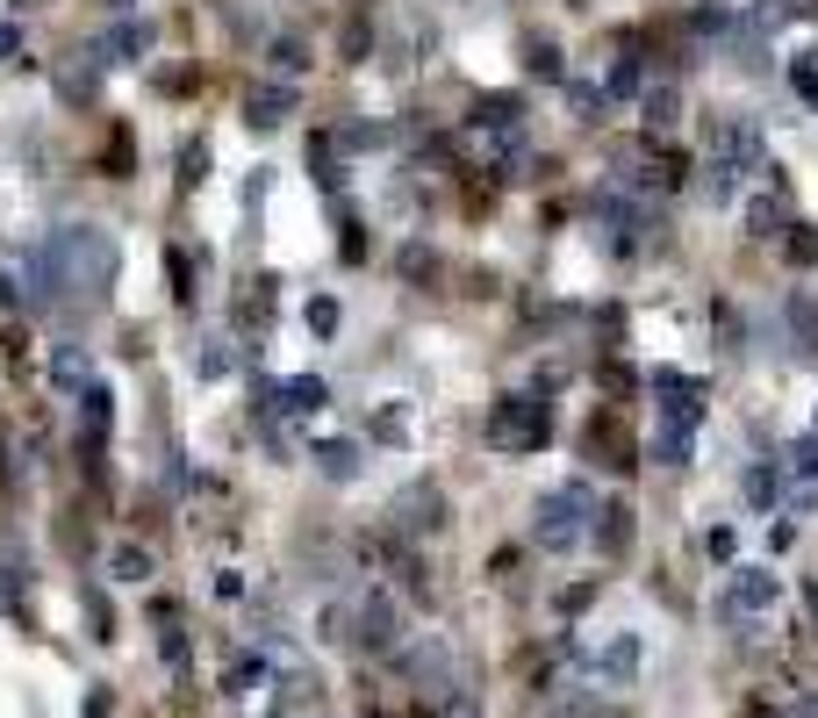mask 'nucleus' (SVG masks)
<instances>
[{"label": "nucleus", "instance_id": "1", "mask_svg": "<svg viewBox=\"0 0 818 718\" xmlns=\"http://www.w3.org/2000/svg\"><path fill=\"white\" fill-rule=\"evenodd\" d=\"M603 503H597V489L589 481H567V489H553V496H539V547L545 553H567V547H581L589 539V517H597Z\"/></svg>", "mask_w": 818, "mask_h": 718}, {"label": "nucleus", "instance_id": "2", "mask_svg": "<svg viewBox=\"0 0 818 718\" xmlns=\"http://www.w3.org/2000/svg\"><path fill=\"white\" fill-rule=\"evenodd\" d=\"M553 439V403L545 395H503L489 403V445L495 453H539Z\"/></svg>", "mask_w": 818, "mask_h": 718}, {"label": "nucleus", "instance_id": "3", "mask_svg": "<svg viewBox=\"0 0 818 718\" xmlns=\"http://www.w3.org/2000/svg\"><path fill=\"white\" fill-rule=\"evenodd\" d=\"M58 259H65V288H94L101 295L108 280H116V244H108V230H94V223H72V230H58Z\"/></svg>", "mask_w": 818, "mask_h": 718}, {"label": "nucleus", "instance_id": "4", "mask_svg": "<svg viewBox=\"0 0 818 718\" xmlns=\"http://www.w3.org/2000/svg\"><path fill=\"white\" fill-rule=\"evenodd\" d=\"M775 597H783V575H775V567H733V575H725V597H718V618H725V625H747V618L775 611Z\"/></svg>", "mask_w": 818, "mask_h": 718}, {"label": "nucleus", "instance_id": "5", "mask_svg": "<svg viewBox=\"0 0 818 718\" xmlns=\"http://www.w3.org/2000/svg\"><path fill=\"white\" fill-rule=\"evenodd\" d=\"M352 625H359V647H374V654H395V639H402V611H395L388 589H359L352 603Z\"/></svg>", "mask_w": 818, "mask_h": 718}, {"label": "nucleus", "instance_id": "6", "mask_svg": "<svg viewBox=\"0 0 818 718\" xmlns=\"http://www.w3.org/2000/svg\"><path fill=\"white\" fill-rule=\"evenodd\" d=\"M653 395H661V417H667V424H689V431L703 424V381L661 367V374H653Z\"/></svg>", "mask_w": 818, "mask_h": 718}, {"label": "nucleus", "instance_id": "7", "mask_svg": "<svg viewBox=\"0 0 818 718\" xmlns=\"http://www.w3.org/2000/svg\"><path fill=\"white\" fill-rule=\"evenodd\" d=\"M581 453H589V460L597 467H611V475H631V431L617 424V417H589V439H581Z\"/></svg>", "mask_w": 818, "mask_h": 718}, {"label": "nucleus", "instance_id": "8", "mask_svg": "<svg viewBox=\"0 0 818 718\" xmlns=\"http://www.w3.org/2000/svg\"><path fill=\"white\" fill-rule=\"evenodd\" d=\"M647 460L667 467V475H682V467L697 460V431H689V424H667V417H661V431L647 439Z\"/></svg>", "mask_w": 818, "mask_h": 718}, {"label": "nucleus", "instance_id": "9", "mask_svg": "<svg viewBox=\"0 0 818 718\" xmlns=\"http://www.w3.org/2000/svg\"><path fill=\"white\" fill-rule=\"evenodd\" d=\"M395 525H402V531H438L445 525V496H438V489H424V481L402 489V496H395Z\"/></svg>", "mask_w": 818, "mask_h": 718}, {"label": "nucleus", "instance_id": "10", "mask_svg": "<svg viewBox=\"0 0 818 718\" xmlns=\"http://www.w3.org/2000/svg\"><path fill=\"white\" fill-rule=\"evenodd\" d=\"M108 424H116V395H108L101 381H86V388H80V439H86V445H101V439H108Z\"/></svg>", "mask_w": 818, "mask_h": 718}, {"label": "nucleus", "instance_id": "11", "mask_svg": "<svg viewBox=\"0 0 818 718\" xmlns=\"http://www.w3.org/2000/svg\"><path fill=\"white\" fill-rule=\"evenodd\" d=\"M288 116H294V86H252V101H244L252 130H280Z\"/></svg>", "mask_w": 818, "mask_h": 718}, {"label": "nucleus", "instance_id": "12", "mask_svg": "<svg viewBox=\"0 0 818 718\" xmlns=\"http://www.w3.org/2000/svg\"><path fill=\"white\" fill-rule=\"evenodd\" d=\"M280 410H294V417H324V410H330V381H324V374H294V381H280Z\"/></svg>", "mask_w": 818, "mask_h": 718}, {"label": "nucleus", "instance_id": "13", "mask_svg": "<svg viewBox=\"0 0 818 718\" xmlns=\"http://www.w3.org/2000/svg\"><path fill=\"white\" fill-rule=\"evenodd\" d=\"M783 496H790V467H783V460L747 467V503H754V511H775Z\"/></svg>", "mask_w": 818, "mask_h": 718}, {"label": "nucleus", "instance_id": "14", "mask_svg": "<svg viewBox=\"0 0 818 718\" xmlns=\"http://www.w3.org/2000/svg\"><path fill=\"white\" fill-rule=\"evenodd\" d=\"M589 539H597L603 553H631V503H611V511H597V525H589Z\"/></svg>", "mask_w": 818, "mask_h": 718}, {"label": "nucleus", "instance_id": "15", "mask_svg": "<svg viewBox=\"0 0 818 718\" xmlns=\"http://www.w3.org/2000/svg\"><path fill=\"white\" fill-rule=\"evenodd\" d=\"M309 460H316V475H324V481H359V445L352 439H324Z\"/></svg>", "mask_w": 818, "mask_h": 718}, {"label": "nucleus", "instance_id": "16", "mask_svg": "<svg viewBox=\"0 0 818 718\" xmlns=\"http://www.w3.org/2000/svg\"><path fill=\"white\" fill-rule=\"evenodd\" d=\"M101 51H108V65H136V58L152 51V29H144V22H116V29L101 36Z\"/></svg>", "mask_w": 818, "mask_h": 718}, {"label": "nucleus", "instance_id": "17", "mask_svg": "<svg viewBox=\"0 0 818 718\" xmlns=\"http://www.w3.org/2000/svg\"><path fill=\"white\" fill-rule=\"evenodd\" d=\"M790 230V202L783 194H754L747 202V238H783Z\"/></svg>", "mask_w": 818, "mask_h": 718}, {"label": "nucleus", "instance_id": "18", "mask_svg": "<svg viewBox=\"0 0 818 718\" xmlns=\"http://www.w3.org/2000/svg\"><path fill=\"white\" fill-rule=\"evenodd\" d=\"M517 116H525V101H517V94H481L474 101V130H517Z\"/></svg>", "mask_w": 818, "mask_h": 718}, {"label": "nucleus", "instance_id": "19", "mask_svg": "<svg viewBox=\"0 0 818 718\" xmlns=\"http://www.w3.org/2000/svg\"><path fill=\"white\" fill-rule=\"evenodd\" d=\"M266 65L280 72V80H302V72H309V44H302V36H273V44H266Z\"/></svg>", "mask_w": 818, "mask_h": 718}, {"label": "nucleus", "instance_id": "20", "mask_svg": "<svg viewBox=\"0 0 818 718\" xmlns=\"http://www.w3.org/2000/svg\"><path fill=\"white\" fill-rule=\"evenodd\" d=\"M675 116H682V94H675V86H653L647 101H639V122H647L653 137H661V130H675Z\"/></svg>", "mask_w": 818, "mask_h": 718}, {"label": "nucleus", "instance_id": "21", "mask_svg": "<svg viewBox=\"0 0 818 718\" xmlns=\"http://www.w3.org/2000/svg\"><path fill=\"white\" fill-rule=\"evenodd\" d=\"M525 72H531V80H567V58H561V44H545V36H531V44H525Z\"/></svg>", "mask_w": 818, "mask_h": 718}, {"label": "nucleus", "instance_id": "22", "mask_svg": "<svg viewBox=\"0 0 818 718\" xmlns=\"http://www.w3.org/2000/svg\"><path fill=\"white\" fill-rule=\"evenodd\" d=\"M51 381H58L65 395H80V388H86V352H80V345H58V359H51Z\"/></svg>", "mask_w": 818, "mask_h": 718}, {"label": "nucleus", "instance_id": "23", "mask_svg": "<svg viewBox=\"0 0 818 718\" xmlns=\"http://www.w3.org/2000/svg\"><path fill=\"white\" fill-rule=\"evenodd\" d=\"M639 86H647V65H639V58H617L611 80H603V94H611V101H631Z\"/></svg>", "mask_w": 818, "mask_h": 718}, {"label": "nucleus", "instance_id": "24", "mask_svg": "<svg viewBox=\"0 0 818 718\" xmlns=\"http://www.w3.org/2000/svg\"><path fill=\"white\" fill-rule=\"evenodd\" d=\"M783 244H790V266H818V223H790Z\"/></svg>", "mask_w": 818, "mask_h": 718}, {"label": "nucleus", "instance_id": "25", "mask_svg": "<svg viewBox=\"0 0 818 718\" xmlns=\"http://www.w3.org/2000/svg\"><path fill=\"white\" fill-rule=\"evenodd\" d=\"M108 575H116V582H144V575H152V553H144V547H116V553H108Z\"/></svg>", "mask_w": 818, "mask_h": 718}, {"label": "nucleus", "instance_id": "26", "mask_svg": "<svg viewBox=\"0 0 818 718\" xmlns=\"http://www.w3.org/2000/svg\"><path fill=\"white\" fill-rule=\"evenodd\" d=\"M194 374H202V381H222V374H230V345H222V338L194 345Z\"/></svg>", "mask_w": 818, "mask_h": 718}, {"label": "nucleus", "instance_id": "27", "mask_svg": "<svg viewBox=\"0 0 818 718\" xmlns=\"http://www.w3.org/2000/svg\"><path fill=\"white\" fill-rule=\"evenodd\" d=\"M597 668H603V675H617V683H625L631 668H639V639H631V633H625V639H611V654H603Z\"/></svg>", "mask_w": 818, "mask_h": 718}, {"label": "nucleus", "instance_id": "28", "mask_svg": "<svg viewBox=\"0 0 818 718\" xmlns=\"http://www.w3.org/2000/svg\"><path fill=\"white\" fill-rule=\"evenodd\" d=\"M208 180V144H180V188H202Z\"/></svg>", "mask_w": 818, "mask_h": 718}, {"label": "nucleus", "instance_id": "29", "mask_svg": "<svg viewBox=\"0 0 818 718\" xmlns=\"http://www.w3.org/2000/svg\"><path fill=\"white\" fill-rule=\"evenodd\" d=\"M790 475L818 481V431H804V439H797V445H790Z\"/></svg>", "mask_w": 818, "mask_h": 718}, {"label": "nucleus", "instance_id": "30", "mask_svg": "<svg viewBox=\"0 0 818 718\" xmlns=\"http://www.w3.org/2000/svg\"><path fill=\"white\" fill-rule=\"evenodd\" d=\"M302 324L316 331V338H330V331H338V302H330V295H316V302L302 309Z\"/></svg>", "mask_w": 818, "mask_h": 718}, {"label": "nucleus", "instance_id": "31", "mask_svg": "<svg viewBox=\"0 0 818 718\" xmlns=\"http://www.w3.org/2000/svg\"><path fill=\"white\" fill-rule=\"evenodd\" d=\"M703 553H711V561H733V553H739V531H733V525H711V531H703Z\"/></svg>", "mask_w": 818, "mask_h": 718}, {"label": "nucleus", "instance_id": "32", "mask_svg": "<svg viewBox=\"0 0 818 718\" xmlns=\"http://www.w3.org/2000/svg\"><path fill=\"white\" fill-rule=\"evenodd\" d=\"M15 589H22V575H15V567H0V611L15 603Z\"/></svg>", "mask_w": 818, "mask_h": 718}, {"label": "nucleus", "instance_id": "33", "mask_svg": "<svg viewBox=\"0 0 818 718\" xmlns=\"http://www.w3.org/2000/svg\"><path fill=\"white\" fill-rule=\"evenodd\" d=\"M22 51V29H15V22H0V58H15Z\"/></svg>", "mask_w": 818, "mask_h": 718}, {"label": "nucleus", "instance_id": "34", "mask_svg": "<svg viewBox=\"0 0 818 718\" xmlns=\"http://www.w3.org/2000/svg\"><path fill=\"white\" fill-rule=\"evenodd\" d=\"M15 302H22V295H15V280L0 274V309H15Z\"/></svg>", "mask_w": 818, "mask_h": 718}, {"label": "nucleus", "instance_id": "35", "mask_svg": "<svg viewBox=\"0 0 818 718\" xmlns=\"http://www.w3.org/2000/svg\"><path fill=\"white\" fill-rule=\"evenodd\" d=\"M811 618H818V582H811Z\"/></svg>", "mask_w": 818, "mask_h": 718}]
</instances>
